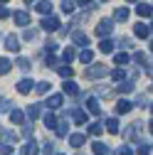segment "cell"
<instances>
[{
	"mask_svg": "<svg viewBox=\"0 0 153 155\" xmlns=\"http://www.w3.org/2000/svg\"><path fill=\"white\" fill-rule=\"evenodd\" d=\"M62 12H67V15H74V10H76V5H74V0H62Z\"/></svg>",
	"mask_w": 153,
	"mask_h": 155,
	"instance_id": "cell-33",
	"label": "cell"
},
{
	"mask_svg": "<svg viewBox=\"0 0 153 155\" xmlns=\"http://www.w3.org/2000/svg\"><path fill=\"white\" fill-rule=\"evenodd\" d=\"M116 91H119V94H131V91H133V79H128V81H121V84L116 86Z\"/></svg>",
	"mask_w": 153,
	"mask_h": 155,
	"instance_id": "cell-30",
	"label": "cell"
},
{
	"mask_svg": "<svg viewBox=\"0 0 153 155\" xmlns=\"http://www.w3.org/2000/svg\"><path fill=\"white\" fill-rule=\"evenodd\" d=\"M97 94H99V96H111V89H106V86H97Z\"/></svg>",
	"mask_w": 153,
	"mask_h": 155,
	"instance_id": "cell-47",
	"label": "cell"
},
{
	"mask_svg": "<svg viewBox=\"0 0 153 155\" xmlns=\"http://www.w3.org/2000/svg\"><path fill=\"white\" fill-rule=\"evenodd\" d=\"M5 47H8L10 52H17V49H20V40H17L15 35H8V37H5Z\"/></svg>",
	"mask_w": 153,
	"mask_h": 155,
	"instance_id": "cell-16",
	"label": "cell"
},
{
	"mask_svg": "<svg viewBox=\"0 0 153 155\" xmlns=\"http://www.w3.org/2000/svg\"><path fill=\"white\" fill-rule=\"evenodd\" d=\"M10 121H12L15 126H22V123H25V111L12 108V111H10Z\"/></svg>",
	"mask_w": 153,
	"mask_h": 155,
	"instance_id": "cell-12",
	"label": "cell"
},
{
	"mask_svg": "<svg viewBox=\"0 0 153 155\" xmlns=\"http://www.w3.org/2000/svg\"><path fill=\"white\" fill-rule=\"evenodd\" d=\"M136 12L141 15V17H148V20H151V3H138V8H136Z\"/></svg>",
	"mask_w": 153,
	"mask_h": 155,
	"instance_id": "cell-25",
	"label": "cell"
},
{
	"mask_svg": "<svg viewBox=\"0 0 153 155\" xmlns=\"http://www.w3.org/2000/svg\"><path fill=\"white\" fill-rule=\"evenodd\" d=\"M104 126V130H109L111 135H116L119 130H121V126H119V118H114V116H111V118H106V123H101Z\"/></svg>",
	"mask_w": 153,
	"mask_h": 155,
	"instance_id": "cell-7",
	"label": "cell"
},
{
	"mask_svg": "<svg viewBox=\"0 0 153 155\" xmlns=\"http://www.w3.org/2000/svg\"><path fill=\"white\" fill-rule=\"evenodd\" d=\"M67 118H62V121H57V128H54V133L57 135H59V138H64V135H67Z\"/></svg>",
	"mask_w": 153,
	"mask_h": 155,
	"instance_id": "cell-29",
	"label": "cell"
},
{
	"mask_svg": "<svg viewBox=\"0 0 153 155\" xmlns=\"http://www.w3.org/2000/svg\"><path fill=\"white\" fill-rule=\"evenodd\" d=\"M101 3H109V0H101Z\"/></svg>",
	"mask_w": 153,
	"mask_h": 155,
	"instance_id": "cell-55",
	"label": "cell"
},
{
	"mask_svg": "<svg viewBox=\"0 0 153 155\" xmlns=\"http://www.w3.org/2000/svg\"><path fill=\"white\" fill-rule=\"evenodd\" d=\"M64 94H67V96H76V94H79V86H76V84L69 79V81L62 84V96H64Z\"/></svg>",
	"mask_w": 153,
	"mask_h": 155,
	"instance_id": "cell-11",
	"label": "cell"
},
{
	"mask_svg": "<svg viewBox=\"0 0 153 155\" xmlns=\"http://www.w3.org/2000/svg\"><path fill=\"white\" fill-rule=\"evenodd\" d=\"M42 153H45V155H54V143H49V140H47V143L42 145Z\"/></svg>",
	"mask_w": 153,
	"mask_h": 155,
	"instance_id": "cell-41",
	"label": "cell"
},
{
	"mask_svg": "<svg viewBox=\"0 0 153 155\" xmlns=\"http://www.w3.org/2000/svg\"><path fill=\"white\" fill-rule=\"evenodd\" d=\"M84 143H87V135H84V133H72V135H69V145H72V148H82Z\"/></svg>",
	"mask_w": 153,
	"mask_h": 155,
	"instance_id": "cell-9",
	"label": "cell"
},
{
	"mask_svg": "<svg viewBox=\"0 0 153 155\" xmlns=\"http://www.w3.org/2000/svg\"><path fill=\"white\" fill-rule=\"evenodd\" d=\"M111 79L114 81H126V69H121V67H116V69H111Z\"/></svg>",
	"mask_w": 153,
	"mask_h": 155,
	"instance_id": "cell-24",
	"label": "cell"
},
{
	"mask_svg": "<svg viewBox=\"0 0 153 155\" xmlns=\"http://www.w3.org/2000/svg\"><path fill=\"white\" fill-rule=\"evenodd\" d=\"M106 74H109V67H106V64H99V62H91L89 69L84 71L87 79H104Z\"/></svg>",
	"mask_w": 153,
	"mask_h": 155,
	"instance_id": "cell-1",
	"label": "cell"
},
{
	"mask_svg": "<svg viewBox=\"0 0 153 155\" xmlns=\"http://www.w3.org/2000/svg\"><path fill=\"white\" fill-rule=\"evenodd\" d=\"M22 155H37V143L35 140H27L22 145Z\"/></svg>",
	"mask_w": 153,
	"mask_h": 155,
	"instance_id": "cell-31",
	"label": "cell"
},
{
	"mask_svg": "<svg viewBox=\"0 0 153 155\" xmlns=\"http://www.w3.org/2000/svg\"><path fill=\"white\" fill-rule=\"evenodd\" d=\"M0 155H12V145H8V143H0Z\"/></svg>",
	"mask_w": 153,
	"mask_h": 155,
	"instance_id": "cell-44",
	"label": "cell"
},
{
	"mask_svg": "<svg viewBox=\"0 0 153 155\" xmlns=\"http://www.w3.org/2000/svg\"><path fill=\"white\" fill-rule=\"evenodd\" d=\"M17 91H20V94H30L32 89H35V81L32 79H20V81H17V86H15Z\"/></svg>",
	"mask_w": 153,
	"mask_h": 155,
	"instance_id": "cell-10",
	"label": "cell"
},
{
	"mask_svg": "<svg viewBox=\"0 0 153 155\" xmlns=\"http://www.w3.org/2000/svg\"><path fill=\"white\" fill-rule=\"evenodd\" d=\"M121 45H124V47H126V49H133V42H131V40H124V42H121Z\"/></svg>",
	"mask_w": 153,
	"mask_h": 155,
	"instance_id": "cell-50",
	"label": "cell"
},
{
	"mask_svg": "<svg viewBox=\"0 0 153 155\" xmlns=\"http://www.w3.org/2000/svg\"><path fill=\"white\" fill-rule=\"evenodd\" d=\"M42 111H45L42 104H30V106H27V116H30V118H40Z\"/></svg>",
	"mask_w": 153,
	"mask_h": 155,
	"instance_id": "cell-15",
	"label": "cell"
},
{
	"mask_svg": "<svg viewBox=\"0 0 153 155\" xmlns=\"http://www.w3.org/2000/svg\"><path fill=\"white\" fill-rule=\"evenodd\" d=\"M15 67L17 69H22V71H30V59H27V57H17V59H15Z\"/></svg>",
	"mask_w": 153,
	"mask_h": 155,
	"instance_id": "cell-28",
	"label": "cell"
},
{
	"mask_svg": "<svg viewBox=\"0 0 153 155\" xmlns=\"http://www.w3.org/2000/svg\"><path fill=\"white\" fill-rule=\"evenodd\" d=\"M45 49H47V54H54V52L59 49V47H57V42H52V40H49V42L45 45Z\"/></svg>",
	"mask_w": 153,
	"mask_h": 155,
	"instance_id": "cell-46",
	"label": "cell"
},
{
	"mask_svg": "<svg viewBox=\"0 0 153 155\" xmlns=\"http://www.w3.org/2000/svg\"><path fill=\"white\" fill-rule=\"evenodd\" d=\"M49 89H52L49 81H40V84H35L32 91H35V94H40V96H45V94H49Z\"/></svg>",
	"mask_w": 153,
	"mask_h": 155,
	"instance_id": "cell-27",
	"label": "cell"
},
{
	"mask_svg": "<svg viewBox=\"0 0 153 155\" xmlns=\"http://www.w3.org/2000/svg\"><path fill=\"white\" fill-rule=\"evenodd\" d=\"M57 71H59V76H62L64 81H69L72 76H74V69H72V67H67V64H62V67H57Z\"/></svg>",
	"mask_w": 153,
	"mask_h": 155,
	"instance_id": "cell-21",
	"label": "cell"
},
{
	"mask_svg": "<svg viewBox=\"0 0 153 155\" xmlns=\"http://www.w3.org/2000/svg\"><path fill=\"white\" fill-rule=\"evenodd\" d=\"M42 118H45V126H47V128H52V130L57 128V116H54V113H45Z\"/></svg>",
	"mask_w": 153,
	"mask_h": 155,
	"instance_id": "cell-34",
	"label": "cell"
},
{
	"mask_svg": "<svg viewBox=\"0 0 153 155\" xmlns=\"http://www.w3.org/2000/svg\"><path fill=\"white\" fill-rule=\"evenodd\" d=\"M12 17H15V25H20V27H30V12H25V10H17Z\"/></svg>",
	"mask_w": 153,
	"mask_h": 155,
	"instance_id": "cell-6",
	"label": "cell"
},
{
	"mask_svg": "<svg viewBox=\"0 0 153 155\" xmlns=\"http://www.w3.org/2000/svg\"><path fill=\"white\" fill-rule=\"evenodd\" d=\"M126 3H141V0H126Z\"/></svg>",
	"mask_w": 153,
	"mask_h": 155,
	"instance_id": "cell-52",
	"label": "cell"
},
{
	"mask_svg": "<svg viewBox=\"0 0 153 155\" xmlns=\"http://www.w3.org/2000/svg\"><path fill=\"white\" fill-rule=\"evenodd\" d=\"M114 155H133V150L128 148V145H121V148H116V153Z\"/></svg>",
	"mask_w": 153,
	"mask_h": 155,
	"instance_id": "cell-40",
	"label": "cell"
},
{
	"mask_svg": "<svg viewBox=\"0 0 153 155\" xmlns=\"http://www.w3.org/2000/svg\"><path fill=\"white\" fill-rule=\"evenodd\" d=\"M35 37H37V30H32V27H27V30L22 32V40H25V42H32Z\"/></svg>",
	"mask_w": 153,
	"mask_h": 155,
	"instance_id": "cell-37",
	"label": "cell"
},
{
	"mask_svg": "<svg viewBox=\"0 0 153 155\" xmlns=\"http://www.w3.org/2000/svg\"><path fill=\"white\" fill-rule=\"evenodd\" d=\"M35 10L40 12V15H52V3H49V0H37Z\"/></svg>",
	"mask_w": 153,
	"mask_h": 155,
	"instance_id": "cell-8",
	"label": "cell"
},
{
	"mask_svg": "<svg viewBox=\"0 0 153 155\" xmlns=\"http://www.w3.org/2000/svg\"><path fill=\"white\" fill-rule=\"evenodd\" d=\"M5 3H8V0H0V5H5Z\"/></svg>",
	"mask_w": 153,
	"mask_h": 155,
	"instance_id": "cell-53",
	"label": "cell"
},
{
	"mask_svg": "<svg viewBox=\"0 0 153 155\" xmlns=\"http://www.w3.org/2000/svg\"><path fill=\"white\" fill-rule=\"evenodd\" d=\"M62 104H64V96L62 94H52L49 101H47V108H62Z\"/></svg>",
	"mask_w": 153,
	"mask_h": 155,
	"instance_id": "cell-13",
	"label": "cell"
},
{
	"mask_svg": "<svg viewBox=\"0 0 153 155\" xmlns=\"http://www.w3.org/2000/svg\"><path fill=\"white\" fill-rule=\"evenodd\" d=\"M72 40H74V45H79V47H89V37H87L84 32H79V30L74 32V37H72Z\"/></svg>",
	"mask_w": 153,
	"mask_h": 155,
	"instance_id": "cell-18",
	"label": "cell"
},
{
	"mask_svg": "<svg viewBox=\"0 0 153 155\" xmlns=\"http://www.w3.org/2000/svg\"><path fill=\"white\" fill-rule=\"evenodd\" d=\"M22 135L27 140H32V123H25V128H22Z\"/></svg>",
	"mask_w": 153,
	"mask_h": 155,
	"instance_id": "cell-45",
	"label": "cell"
},
{
	"mask_svg": "<svg viewBox=\"0 0 153 155\" xmlns=\"http://www.w3.org/2000/svg\"><path fill=\"white\" fill-rule=\"evenodd\" d=\"M10 69H12L10 59H8V57H0V74H8Z\"/></svg>",
	"mask_w": 153,
	"mask_h": 155,
	"instance_id": "cell-35",
	"label": "cell"
},
{
	"mask_svg": "<svg viewBox=\"0 0 153 155\" xmlns=\"http://www.w3.org/2000/svg\"><path fill=\"white\" fill-rule=\"evenodd\" d=\"M72 121H74V123H79V126L87 123V113H84L82 108H74V111H72Z\"/></svg>",
	"mask_w": 153,
	"mask_h": 155,
	"instance_id": "cell-23",
	"label": "cell"
},
{
	"mask_svg": "<svg viewBox=\"0 0 153 155\" xmlns=\"http://www.w3.org/2000/svg\"><path fill=\"white\" fill-rule=\"evenodd\" d=\"M79 59H82L84 64H91V62H94V49H89V47H87V49H82Z\"/></svg>",
	"mask_w": 153,
	"mask_h": 155,
	"instance_id": "cell-32",
	"label": "cell"
},
{
	"mask_svg": "<svg viewBox=\"0 0 153 155\" xmlns=\"http://www.w3.org/2000/svg\"><path fill=\"white\" fill-rule=\"evenodd\" d=\"M40 27L47 30V32H54V30H59L62 25H59V17H57V15H45L42 22H40Z\"/></svg>",
	"mask_w": 153,
	"mask_h": 155,
	"instance_id": "cell-3",
	"label": "cell"
},
{
	"mask_svg": "<svg viewBox=\"0 0 153 155\" xmlns=\"http://www.w3.org/2000/svg\"><path fill=\"white\" fill-rule=\"evenodd\" d=\"M133 35H136L138 40H151V25L136 22V25H133Z\"/></svg>",
	"mask_w": 153,
	"mask_h": 155,
	"instance_id": "cell-5",
	"label": "cell"
},
{
	"mask_svg": "<svg viewBox=\"0 0 153 155\" xmlns=\"http://www.w3.org/2000/svg\"><path fill=\"white\" fill-rule=\"evenodd\" d=\"M99 49H101L104 54H111V52H114V42H111V40H101V45H99Z\"/></svg>",
	"mask_w": 153,
	"mask_h": 155,
	"instance_id": "cell-36",
	"label": "cell"
},
{
	"mask_svg": "<svg viewBox=\"0 0 153 155\" xmlns=\"http://www.w3.org/2000/svg\"><path fill=\"white\" fill-rule=\"evenodd\" d=\"M138 155H151V143H141L138 145Z\"/></svg>",
	"mask_w": 153,
	"mask_h": 155,
	"instance_id": "cell-42",
	"label": "cell"
},
{
	"mask_svg": "<svg viewBox=\"0 0 153 155\" xmlns=\"http://www.w3.org/2000/svg\"><path fill=\"white\" fill-rule=\"evenodd\" d=\"M111 32H114V22L109 20V17H104V20L97 22V35H99V37H106V35H111Z\"/></svg>",
	"mask_w": 153,
	"mask_h": 155,
	"instance_id": "cell-4",
	"label": "cell"
},
{
	"mask_svg": "<svg viewBox=\"0 0 153 155\" xmlns=\"http://www.w3.org/2000/svg\"><path fill=\"white\" fill-rule=\"evenodd\" d=\"M74 5H79V8H89V5H91V0H74Z\"/></svg>",
	"mask_w": 153,
	"mask_h": 155,
	"instance_id": "cell-48",
	"label": "cell"
},
{
	"mask_svg": "<svg viewBox=\"0 0 153 155\" xmlns=\"http://www.w3.org/2000/svg\"><path fill=\"white\" fill-rule=\"evenodd\" d=\"M91 153H94V155H106L109 148H106L101 140H97V143H91Z\"/></svg>",
	"mask_w": 153,
	"mask_h": 155,
	"instance_id": "cell-26",
	"label": "cell"
},
{
	"mask_svg": "<svg viewBox=\"0 0 153 155\" xmlns=\"http://www.w3.org/2000/svg\"><path fill=\"white\" fill-rule=\"evenodd\" d=\"M143 130H146V128H143L141 121H133V123L124 130V138H126V140H138L141 135H143Z\"/></svg>",
	"mask_w": 153,
	"mask_h": 155,
	"instance_id": "cell-2",
	"label": "cell"
},
{
	"mask_svg": "<svg viewBox=\"0 0 153 155\" xmlns=\"http://www.w3.org/2000/svg\"><path fill=\"white\" fill-rule=\"evenodd\" d=\"M5 17H10V10H8V8H3V5H0V20H5Z\"/></svg>",
	"mask_w": 153,
	"mask_h": 155,
	"instance_id": "cell-49",
	"label": "cell"
},
{
	"mask_svg": "<svg viewBox=\"0 0 153 155\" xmlns=\"http://www.w3.org/2000/svg\"><path fill=\"white\" fill-rule=\"evenodd\" d=\"M89 133H91V135H101V133H104V126H101V123H91V126H89Z\"/></svg>",
	"mask_w": 153,
	"mask_h": 155,
	"instance_id": "cell-38",
	"label": "cell"
},
{
	"mask_svg": "<svg viewBox=\"0 0 153 155\" xmlns=\"http://www.w3.org/2000/svg\"><path fill=\"white\" fill-rule=\"evenodd\" d=\"M133 108V104L128 101V99H119V104H116V113H128Z\"/></svg>",
	"mask_w": 153,
	"mask_h": 155,
	"instance_id": "cell-20",
	"label": "cell"
},
{
	"mask_svg": "<svg viewBox=\"0 0 153 155\" xmlns=\"http://www.w3.org/2000/svg\"><path fill=\"white\" fill-rule=\"evenodd\" d=\"M74 57H76V52H74V47H67V49L62 52V62H64V64L69 67V64L74 62Z\"/></svg>",
	"mask_w": 153,
	"mask_h": 155,
	"instance_id": "cell-22",
	"label": "cell"
},
{
	"mask_svg": "<svg viewBox=\"0 0 153 155\" xmlns=\"http://www.w3.org/2000/svg\"><path fill=\"white\" fill-rule=\"evenodd\" d=\"M114 62H116V67H124V64L131 62V57H128V52H116L114 54Z\"/></svg>",
	"mask_w": 153,
	"mask_h": 155,
	"instance_id": "cell-19",
	"label": "cell"
},
{
	"mask_svg": "<svg viewBox=\"0 0 153 155\" xmlns=\"http://www.w3.org/2000/svg\"><path fill=\"white\" fill-rule=\"evenodd\" d=\"M25 3H30V5H35V3H37V0H25Z\"/></svg>",
	"mask_w": 153,
	"mask_h": 155,
	"instance_id": "cell-51",
	"label": "cell"
},
{
	"mask_svg": "<svg viewBox=\"0 0 153 155\" xmlns=\"http://www.w3.org/2000/svg\"><path fill=\"white\" fill-rule=\"evenodd\" d=\"M133 62L141 64V67H146V54L143 52H136V54H133Z\"/></svg>",
	"mask_w": 153,
	"mask_h": 155,
	"instance_id": "cell-39",
	"label": "cell"
},
{
	"mask_svg": "<svg viewBox=\"0 0 153 155\" xmlns=\"http://www.w3.org/2000/svg\"><path fill=\"white\" fill-rule=\"evenodd\" d=\"M45 64H47V67H59V64H57V57H54V54H47V57H45Z\"/></svg>",
	"mask_w": 153,
	"mask_h": 155,
	"instance_id": "cell-43",
	"label": "cell"
},
{
	"mask_svg": "<svg viewBox=\"0 0 153 155\" xmlns=\"http://www.w3.org/2000/svg\"><path fill=\"white\" fill-rule=\"evenodd\" d=\"M87 111L94 113V116H99V113H101V106H99V101L94 99V96H91V99H87Z\"/></svg>",
	"mask_w": 153,
	"mask_h": 155,
	"instance_id": "cell-17",
	"label": "cell"
},
{
	"mask_svg": "<svg viewBox=\"0 0 153 155\" xmlns=\"http://www.w3.org/2000/svg\"><path fill=\"white\" fill-rule=\"evenodd\" d=\"M54 155H64V153H54Z\"/></svg>",
	"mask_w": 153,
	"mask_h": 155,
	"instance_id": "cell-54",
	"label": "cell"
},
{
	"mask_svg": "<svg viewBox=\"0 0 153 155\" xmlns=\"http://www.w3.org/2000/svg\"><path fill=\"white\" fill-rule=\"evenodd\" d=\"M128 12H131L128 8H116V12H114V20H111V22H126V20H128Z\"/></svg>",
	"mask_w": 153,
	"mask_h": 155,
	"instance_id": "cell-14",
	"label": "cell"
}]
</instances>
